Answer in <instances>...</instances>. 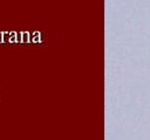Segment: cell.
I'll use <instances>...</instances> for the list:
<instances>
[{
	"label": "cell",
	"mask_w": 150,
	"mask_h": 140,
	"mask_svg": "<svg viewBox=\"0 0 150 140\" xmlns=\"http://www.w3.org/2000/svg\"><path fill=\"white\" fill-rule=\"evenodd\" d=\"M8 41H9L11 43L17 42V34H15L14 32H12V33L9 34V39H8Z\"/></svg>",
	"instance_id": "1"
},
{
	"label": "cell",
	"mask_w": 150,
	"mask_h": 140,
	"mask_svg": "<svg viewBox=\"0 0 150 140\" xmlns=\"http://www.w3.org/2000/svg\"><path fill=\"white\" fill-rule=\"evenodd\" d=\"M22 42H28V33H22Z\"/></svg>",
	"instance_id": "2"
},
{
	"label": "cell",
	"mask_w": 150,
	"mask_h": 140,
	"mask_svg": "<svg viewBox=\"0 0 150 140\" xmlns=\"http://www.w3.org/2000/svg\"><path fill=\"white\" fill-rule=\"evenodd\" d=\"M7 37H8V34L5 33V32H3V33H1V42H5Z\"/></svg>",
	"instance_id": "3"
}]
</instances>
